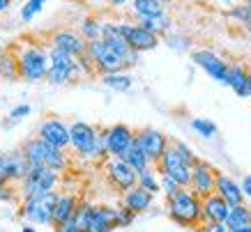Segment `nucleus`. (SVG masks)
<instances>
[{"instance_id": "7ed1b4c3", "label": "nucleus", "mask_w": 251, "mask_h": 232, "mask_svg": "<svg viewBox=\"0 0 251 232\" xmlns=\"http://www.w3.org/2000/svg\"><path fill=\"white\" fill-rule=\"evenodd\" d=\"M21 152L28 157L30 165H46V168H53V170H65L67 165V159H65V152L60 147H53L49 145L44 138H30V140L23 142Z\"/></svg>"}, {"instance_id": "603ef678", "label": "nucleus", "mask_w": 251, "mask_h": 232, "mask_svg": "<svg viewBox=\"0 0 251 232\" xmlns=\"http://www.w3.org/2000/svg\"><path fill=\"white\" fill-rule=\"evenodd\" d=\"M249 90H251V67H249Z\"/></svg>"}, {"instance_id": "a878e982", "label": "nucleus", "mask_w": 251, "mask_h": 232, "mask_svg": "<svg viewBox=\"0 0 251 232\" xmlns=\"http://www.w3.org/2000/svg\"><path fill=\"white\" fill-rule=\"evenodd\" d=\"M249 225H251V209L247 205L230 207V214L226 218V228L228 230H240V228H249Z\"/></svg>"}, {"instance_id": "aec40b11", "label": "nucleus", "mask_w": 251, "mask_h": 232, "mask_svg": "<svg viewBox=\"0 0 251 232\" xmlns=\"http://www.w3.org/2000/svg\"><path fill=\"white\" fill-rule=\"evenodd\" d=\"M230 214V205L219 193H212L203 198V223H226V218Z\"/></svg>"}, {"instance_id": "c756f323", "label": "nucleus", "mask_w": 251, "mask_h": 232, "mask_svg": "<svg viewBox=\"0 0 251 232\" xmlns=\"http://www.w3.org/2000/svg\"><path fill=\"white\" fill-rule=\"evenodd\" d=\"M101 32H104V23L95 21V19H85L83 25H81V37H83L85 42L101 39Z\"/></svg>"}, {"instance_id": "58836bf2", "label": "nucleus", "mask_w": 251, "mask_h": 232, "mask_svg": "<svg viewBox=\"0 0 251 232\" xmlns=\"http://www.w3.org/2000/svg\"><path fill=\"white\" fill-rule=\"evenodd\" d=\"M134 211L127 209V207H122L120 209V228H127V225H131V221H134Z\"/></svg>"}, {"instance_id": "49530a36", "label": "nucleus", "mask_w": 251, "mask_h": 232, "mask_svg": "<svg viewBox=\"0 0 251 232\" xmlns=\"http://www.w3.org/2000/svg\"><path fill=\"white\" fill-rule=\"evenodd\" d=\"M108 2H111V5H125L127 0H108Z\"/></svg>"}, {"instance_id": "423d86ee", "label": "nucleus", "mask_w": 251, "mask_h": 232, "mask_svg": "<svg viewBox=\"0 0 251 232\" xmlns=\"http://www.w3.org/2000/svg\"><path fill=\"white\" fill-rule=\"evenodd\" d=\"M157 170L161 172V175H168V177H173L177 184L182 188H189L191 186V168L187 161H184L182 157H180V152L175 150V145L171 142L168 145V150L164 152V157L157 161Z\"/></svg>"}, {"instance_id": "f704fd0d", "label": "nucleus", "mask_w": 251, "mask_h": 232, "mask_svg": "<svg viewBox=\"0 0 251 232\" xmlns=\"http://www.w3.org/2000/svg\"><path fill=\"white\" fill-rule=\"evenodd\" d=\"M44 2H46V0H28V2L23 5V9H21V19H23V21H30L32 16L42 9V5H44Z\"/></svg>"}, {"instance_id": "5701e85b", "label": "nucleus", "mask_w": 251, "mask_h": 232, "mask_svg": "<svg viewBox=\"0 0 251 232\" xmlns=\"http://www.w3.org/2000/svg\"><path fill=\"white\" fill-rule=\"evenodd\" d=\"M76 209H78V202L74 195H58L55 207H53V228L67 223L69 218H74Z\"/></svg>"}, {"instance_id": "2f4dec72", "label": "nucleus", "mask_w": 251, "mask_h": 232, "mask_svg": "<svg viewBox=\"0 0 251 232\" xmlns=\"http://www.w3.org/2000/svg\"><path fill=\"white\" fill-rule=\"evenodd\" d=\"M191 129L198 131L203 138H214V136H217V127H214L210 120H203V117H194V120H191Z\"/></svg>"}, {"instance_id": "412c9836", "label": "nucleus", "mask_w": 251, "mask_h": 232, "mask_svg": "<svg viewBox=\"0 0 251 232\" xmlns=\"http://www.w3.org/2000/svg\"><path fill=\"white\" fill-rule=\"evenodd\" d=\"M152 200H154V193H150L148 188L136 184L134 188L125 191V195H122V207L131 209L134 214H143V211H148L152 207Z\"/></svg>"}, {"instance_id": "4468645a", "label": "nucleus", "mask_w": 251, "mask_h": 232, "mask_svg": "<svg viewBox=\"0 0 251 232\" xmlns=\"http://www.w3.org/2000/svg\"><path fill=\"white\" fill-rule=\"evenodd\" d=\"M39 138H44L49 145L65 150L67 145H72V136H69V127L60 117H46L39 124Z\"/></svg>"}, {"instance_id": "b1692460", "label": "nucleus", "mask_w": 251, "mask_h": 232, "mask_svg": "<svg viewBox=\"0 0 251 232\" xmlns=\"http://www.w3.org/2000/svg\"><path fill=\"white\" fill-rule=\"evenodd\" d=\"M228 85L233 88V92H235L237 97H249L251 94V90H249V67H247V65H240V62L230 65Z\"/></svg>"}, {"instance_id": "dca6fc26", "label": "nucleus", "mask_w": 251, "mask_h": 232, "mask_svg": "<svg viewBox=\"0 0 251 232\" xmlns=\"http://www.w3.org/2000/svg\"><path fill=\"white\" fill-rule=\"evenodd\" d=\"M120 30L125 35V39L129 42V46L136 53L143 51H152L154 46L159 44V37L154 32L145 30L143 25H131V23H120Z\"/></svg>"}, {"instance_id": "de8ad7c7", "label": "nucleus", "mask_w": 251, "mask_h": 232, "mask_svg": "<svg viewBox=\"0 0 251 232\" xmlns=\"http://www.w3.org/2000/svg\"><path fill=\"white\" fill-rule=\"evenodd\" d=\"M230 232H251V225L249 228H240V230H230Z\"/></svg>"}, {"instance_id": "0eeeda50", "label": "nucleus", "mask_w": 251, "mask_h": 232, "mask_svg": "<svg viewBox=\"0 0 251 232\" xmlns=\"http://www.w3.org/2000/svg\"><path fill=\"white\" fill-rule=\"evenodd\" d=\"M55 182H58V170H53V168H46V165L30 168L28 177L23 180V195H25V200L42 198V195L51 193Z\"/></svg>"}, {"instance_id": "09e8293b", "label": "nucleus", "mask_w": 251, "mask_h": 232, "mask_svg": "<svg viewBox=\"0 0 251 232\" xmlns=\"http://www.w3.org/2000/svg\"><path fill=\"white\" fill-rule=\"evenodd\" d=\"M244 28H247V32H249V35H251V19H249V21H247V25H244Z\"/></svg>"}, {"instance_id": "37998d69", "label": "nucleus", "mask_w": 251, "mask_h": 232, "mask_svg": "<svg viewBox=\"0 0 251 232\" xmlns=\"http://www.w3.org/2000/svg\"><path fill=\"white\" fill-rule=\"evenodd\" d=\"M9 193H7V188H5V184H0V200H7Z\"/></svg>"}, {"instance_id": "72a5a7b5", "label": "nucleus", "mask_w": 251, "mask_h": 232, "mask_svg": "<svg viewBox=\"0 0 251 232\" xmlns=\"http://www.w3.org/2000/svg\"><path fill=\"white\" fill-rule=\"evenodd\" d=\"M90 211H92V205H78L76 214H74V221H76L78 230L85 232L88 230V221H90Z\"/></svg>"}, {"instance_id": "bb28decb", "label": "nucleus", "mask_w": 251, "mask_h": 232, "mask_svg": "<svg viewBox=\"0 0 251 232\" xmlns=\"http://www.w3.org/2000/svg\"><path fill=\"white\" fill-rule=\"evenodd\" d=\"M138 21H141L138 25H143L145 30L154 32L157 37L164 35V32H168V28H171V19H168L166 12H161V14H157V16H148V19H138Z\"/></svg>"}, {"instance_id": "3c124183", "label": "nucleus", "mask_w": 251, "mask_h": 232, "mask_svg": "<svg viewBox=\"0 0 251 232\" xmlns=\"http://www.w3.org/2000/svg\"><path fill=\"white\" fill-rule=\"evenodd\" d=\"M2 58H5V55H2V46H0V62H2Z\"/></svg>"}, {"instance_id": "f3484780", "label": "nucleus", "mask_w": 251, "mask_h": 232, "mask_svg": "<svg viewBox=\"0 0 251 232\" xmlns=\"http://www.w3.org/2000/svg\"><path fill=\"white\" fill-rule=\"evenodd\" d=\"M115 228H120V209H113V207H106V205L92 207L85 232H111Z\"/></svg>"}, {"instance_id": "1a4fd4ad", "label": "nucleus", "mask_w": 251, "mask_h": 232, "mask_svg": "<svg viewBox=\"0 0 251 232\" xmlns=\"http://www.w3.org/2000/svg\"><path fill=\"white\" fill-rule=\"evenodd\" d=\"M58 195L55 191L51 193L42 195V198H30V200L23 202V216L32 221V223H51L53 225V207H55V200H58Z\"/></svg>"}, {"instance_id": "a19ab883", "label": "nucleus", "mask_w": 251, "mask_h": 232, "mask_svg": "<svg viewBox=\"0 0 251 232\" xmlns=\"http://www.w3.org/2000/svg\"><path fill=\"white\" fill-rule=\"evenodd\" d=\"M53 232H81L78 230V225L74 218H69L67 223H62V225H55V230Z\"/></svg>"}, {"instance_id": "20e7f679", "label": "nucleus", "mask_w": 251, "mask_h": 232, "mask_svg": "<svg viewBox=\"0 0 251 232\" xmlns=\"http://www.w3.org/2000/svg\"><path fill=\"white\" fill-rule=\"evenodd\" d=\"M85 58L97 67L99 74H115V71L129 69V62L125 60V55H120V53L115 51L108 42H104V39L88 42V53H85Z\"/></svg>"}, {"instance_id": "5fc2aeb1", "label": "nucleus", "mask_w": 251, "mask_h": 232, "mask_svg": "<svg viewBox=\"0 0 251 232\" xmlns=\"http://www.w3.org/2000/svg\"><path fill=\"white\" fill-rule=\"evenodd\" d=\"M161 2H164V0H161Z\"/></svg>"}, {"instance_id": "c03bdc74", "label": "nucleus", "mask_w": 251, "mask_h": 232, "mask_svg": "<svg viewBox=\"0 0 251 232\" xmlns=\"http://www.w3.org/2000/svg\"><path fill=\"white\" fill-rule=\"evenodd\" d=\"M7 175H5V170H2V168H0V184H7Z\"/></svg>"}, {"instance_id": "ea45409f", "label": "nucleus", "mask_w": 251, "mask_h": 232, "mask_svg": "<svg viewBox=\"0 0 251 232\" xmlns=\"http://www.w3.org/2000/svg\"><path fill=\"white\" fill-rule=\"evenodd\" d=\"M28 113H30V106H28V104H21V106H16L14 111L9 113V117H12V120H21V117H25Z\"/></svg>"}, {"instance_id": "6ab92c4d", "label": "nucleus", "mask_w": 251, "mask_h": 232, "mask_svg": "<svg viewBox=\"0 0 251 232\" xmlns=\"http://www.w3.org/2000/svg\"><path fill=\"white\" fill-rule=\"evenodd\" d=\"M53 48L69 53V55H74V58H81V55L88 53V42H85L81 35H76V32L62 30V32H55L53 35Z\"/></svg>"}, {"instance_id": "473e14b6", "label": "nucleus", "mask_w": 251, "mask_h": 232, "mask_svg": "<svg viewBox=\"0 0 251 232\" xmlns=\"http://www.w3.org/2000/svg\"><path fill=\"white\" fill-rule=\"evenodd\" d=\"M0 74L5 76V78H9V81H14V78H19V62L12 60L9 55H5L2 58V62H0Z\"/></svg>"}, {"instance_id": "4c0bfd02", "label": "nucleus", "mask_w": 251, "mask_h": 232, "mask_svg": "<svg viewBox=\"0 0 251 232\" xmlns=\"http://www.w3.org/2000/svg\"><path fill=\"white\" fill-rule=\"evenodd\" d=\"M198 230L201 232H230L228 228H226V223H210V221H205Z\"/></svg>"}, {"instance_id": "cd10ccee", "label": "nucleus", "mask_w": 251, "mask_h": 232, "mask_svg": "<svg viewBox=\"0 0 251 232\" xmlns=\"http://www.w3.org/2000/svg\"><path fill=\"white\" fill-rule=\"evenodd\" d=\"M164 12V2L161 0H134V14L138 19H148V16H157Z\"/></svg>"}, {"instance_id": "7c9ffc66", "label": "nucleus", "mask_w": 251, "mask_h": 232, "mask_svg": "<svg viewBox=\"0 0 251 232\" xmlns=\"http://www.w3.org/2000/svg\"><path fill=\"white\" fill-rule=\"evenodd\" d=\"M138 184L143 188H148L150 193H157V191H161V184L157 182V175H154V170L148 165L145 170H141L138 172Z\"/></svg>"}, {"instance_id": "393cba45", "label": "nucleus", "mask_w": 251, "mask_h": 232, "mask_svg": "<svg viewBox=\"0 0 251 232\" xmlns=\"http://www.w3.org/2000/svg\"><path fill=\"white\" fill-rule=\"evenodd\" d=\"M120 159H122V161H127V163H129V165H131V168H134V170H136V172L145 170L148 165L152 163V161L148 159V154H145V150H143V147H141V142H138L136 138L131 140V145H129V147H127V152H125V154H122Z\"/></svg>"}, {"instance_id": "9b49d317", "label": "nucleus", "mask_w": 251, "mask_h": 232, "mask_svg": "<svg viewBox=\"0 0 251 232\" xmlns=\"http://www.w3.org/2000/svg\"><path fill=\"white\" fill-rule=\"evenodd\" d=\"M106 180L111 182V186L118 188V191H129V188H134L138 184V172L131 168L127 161H122V159H111V161H106Z\"/></svg>"}, {"instance_id": "f03ea898", "label": "nucleus", "mask_w": 251, "mask_h": 232, "mask_svg": "<svg viewBox=\"0 0 251 232\" xmlns=\"http://www.w3.org/2000/svg\"><path fill=\"white\" fill-rule=\"evenodd\" d=\"M69 136H72V147L85 159H104L108 154L106 150V138L104 131L99 134L95 127L85 124V122H74L69 127Z\"/></svg>"}, {"instance_id": "e433bc0d", "label": "nucleus", "mask_w": 251, "mask_h": 232, "mask_svg": "<svg viewBox=\"0 0 251 232\" xmlns=\"http://www.w3.org/2000/svg\"><path fill=\"white\" fill-rule=\"evenodd\" d=\"M171 142H173V145H175V150L180 152V157H182L184 161H187V163H189L191 168H194V163H196V161H198V157H196V154H194V152H191V150H189V147H187V145H184L182 140H171Z\"/></svg>"}, {"instance_id": "6e6d98bb", "label": "nucleus", "mask_w": 251, "mask_h": 232, "mask_svg": "<svg viewBox=\"0 0 251 232\" xmlns=\"http://www.w3.org/2000/svg\"><path fill=\"white\" fill-rule=\"evenodd\" d=\"M249 2H251V0H249Z\"/></svg>"}, {"instance_id": "9d476101", "label": "nucleus", "mask_w": 251, "mask_h": 232, "mask_svg": "<svg viewBox=\"0 0 251 232\" xmlns=\"http://www.w3.org/2000/svg\"><path fill=\"white\" fill-rule=\"evenodd\" d=\"M191 60L196 62L198 67L203 69L207 76H212L214 81L228 85V81H230V65L226 60H221L217 53L207 51V48H203V51H194L191 53Z\"/></svg>"}, {"instance_id": "ddd939ff", "label": "nucleus", "mask_w": 251, "mask_h": 232, "mask_svg": "<svg viewBox=\"0 0 251 232\" xmlns=\"http://www.w3.org/2000/svg\"><path fill=\"white\" fill-rule=\"evenodd\" d=\"M136 140L141 142V147L145 150V154H148V159H150L152 163H157V161L164 157V152H166L168 145H171V140H168L166 136L161 134V131H157V129H152V127L138 129Z\"/></svg>"}, {"instance_id": "c9c22d12", "label": "nucleus", "mask_w": 251, "mask_h": 232, "mask_svg": "<svg viewBox=\"0 0 251 232\" xmlns=\"http://www.w3.org/2000/svg\"><path fill=\"white\" fill-rule=\"evenodd\" d=\"M161 191H164V193H166V198H173L175 193H177V191H180V184H177V182L173 180V177H168V175H161Z\"/></svg>"}, {"instance_id": "6e6552de", "label": "nucleus", "mask_w": 251, "mask_h": 232, "mask_svg": "<svg viewBox=\"0 0 251 232\" xmlns=\"http://www.w3.org/2000/svg\"><path fill=\"white\" fill-rule=\"evenodd\" d=\"M78 74V62L74 60V55H69L65 51H53L49 53V74H46V81L53 83V85H62L67 83L69 78H74Z\"/></svg>"}, {"instance_id": "a211bd4d", "label": "nucleus", "mask_w": 251, "mask_h": 232, "mask_svg": "<svg viewBox=\"0 0 251 232\" xmlns=\"http://www.w3.org/2000/svg\"><path fill=\"white\" fill-rule=\"evenodd\" d=\"M0 168L5 170L7 180L23 182L30 172V161L23 152H0Z\"/></svg>"}, {"instance_id": "f257e3e1", "label": "nucleus", "mask_w": 251, "mask_h": 232, "mask_svg": "<svg viewBox=\"0 0 251 232\" xmlns=\"http://www.w3.org/2000/svg\"><path fill=\"white\" fill-rule=\"evenodd\" d=\"M168 216L182 228L203 225V200L191 188H180L173 198H168Z\"/></svg>"}, {"instance_id": "39448f33", "label": "nucleus", "mask_w": 251, "mask_h": 232, "mask_svg": "<svg viewBox=\"0 0 251 232\" xmlns=\"http://www.w3.org/2000/svg\"><path fill=\"white\" fill-rule=\"evenodd\" d=\"M16 62H19V74L28 83H37L42 78H46V74H49V55L39 46L23 48L21 55L16 58Z\"/></svg>"}, {"instance_id": "8fccbe9b", "label": "nucleus", "mask_w": 251, "mask_h": 232, "mask_svg": "<svg viewBox=\"0 0 251 232\" xmlns=\"http://www.w3.org/2000/svg\"><path fill=\"white\" fill-rule=\"evenodd\" d=\"M23 232H35V230L32 228H23Z\"/></svg>"}, {"instance_id": "a18cd8bd", "label": "nucleus", "mask_w": 251, "mask_h": 232, "mask_svg": "<svg viewBox=\"0 0 251 232\" xmlns=\"http://www.w3.org/2000/svg\"><path fill=\"white\" fill-rule=\"evenodd\" d=\"M9 7V0H0V12H5Z\"/></svg>"}, {"instance_id": "79ce46f5", "label": "nucleus", "mask_w": 251, "mask_h": 232, "mask_svg": "<svg viewBox=\"0 0 251 232\" xmlns=\"http://www.w3.org/2000/svg\"><path fill=\"white\" fill-rule=\"evenodd\" d=\"M242 191L244 195L251 200V175H244V180H242Z\"/></svg>"}, {"instance_id": "864d4df0", "label": "nucleus", "mask_w": 251, "mask_h": 232, "mask_svg": "<svg viewBox=\"0 0 251 232\" xmlns=\"http://www.w3.org/2000/svg\"><path fill=\"white\" fill-rule=\"evenodd\" d=\"M247 5H249V7H251V2H249V0H247Z\"/></svg>"}, {"instance_id": "c85d7f7f", "label": "nucleus", "mask_w": 251, "mask_h": 232, "mask_svg": "<svg viewBox=\"0 0 251 232\" xmlns=\"http://www.w3.org/2000/svg\"><path fill=\"white\" fill-rule=\"evenodd\" d=\"M101 83L118 92H127L131 88V76H127L125 71H115V74H101Z\"/></svg>"}, {"instance_id": "4be33fe9", "label": "nucleus", "mask_w": 251, "mask_h": 232, "mask_svg": "<svg viewBox=\"0 0 251 232\" xmlns=\"http://www.w3.org/2000/svg\"><path fill=\"white\" fill-rule=\"evenodd\" d=\"M214 193H219L224 200L228 202L230 207H237V205H244V191H242V186H237L235 182L230 180V177H226L224 172H219L217 175V191Z\"/></svg>"}, {"instance_id": "f8f14e48", "label": "nucleus", "mask_w": 251, "mask_h": 232, "mask_svg": "<svg viewBox=\"0 0 251 232\" xmlns=\"http://www.w3.org/2000/svg\"><path fill=\"white\" fill-rule=\"evenodd\" d=\"M217 175H219V170H214L207 161L198 159L196 163H194V170H191L189 188L203 200V198H207V195H212L217 191Z\"/></svg>"}, {"instance_id": "2eb2a0df", "label": "nucleus", "mask_w": 251, "mask_h": 232, "mask_svg": "<svg viewBox=\"0 0 251 232\" xmlns=\"http://www.w3.org/2000/svg\"><path fill=\"white\" fill-rule=\"evenodd\" d=\"M104 138H106V150L111 157L120 159L127 147L131 145V140L136 138V131H131L127 124H113L104 131Z\"/></svg>"}]
</instances>
